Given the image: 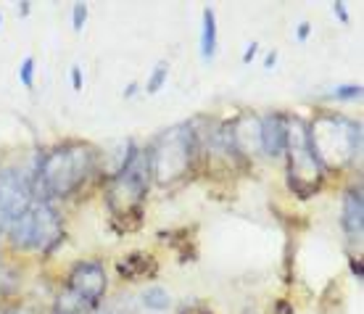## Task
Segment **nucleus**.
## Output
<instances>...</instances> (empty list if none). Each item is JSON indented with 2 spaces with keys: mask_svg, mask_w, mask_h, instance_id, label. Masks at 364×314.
Instances as JSON below:
<instances>
[{
  "mask_svg": "<svg viewBox=\"0 0 364 314\" xmlns=\"http://www.w3.org/2000/svg\"><path fill=\"white\" fill-rule=\"evenodd\" d=\"M95 166V151L85 143H66L43 156L37 166V188L46 198H66L87 180Z\"/></svg>",
  "mask_w": 364,
  "mask_h": 314,
  "instance_id": "obj_1",
  "label": "nucleus"
},
{
  "mask_svg": "<svg viewBox=\"0 0 364 314\" xmlns=\"http://www.w3.org/2000/svg\"><path fill=\"white\" fill-rule=\"evenodd\" d=\"M309 146L319 166H343L362 148V127L336 114H322L309 127Z\"/></svg>",
  "mask_w": 364,
  "mask_h": 314,
  "instance_id": "obj_2",
  "label": "nucleus"
},
{
  "mask_svg": "<svg viewBox=\"0 0 364 314\" xmlns=\"http://www.w3.org/2000/svg\"><path fill=\"white\" fill-rule=\"evenodd\" d=\"M151 153L137 151L135 143H129V153L122 161L114 185L109 190V203L117 217H140V206L151 185Z\"/></svg>",
  "mask_w": 364,
  "mask_h": 314,
  "instance_id": "obj_3",
  "label": "nucleus"
},
{
  "mask_svg": "<svg viewBox=\"0 0 364 314\" xmlns=\"http://www.w3.org/2000/svg\"><path fill=\"white\" fill-rule=\"evenodd\" d=\"M285 151L291 153V166H288V183H291L293 193L299 198H309L322 183V166L309 146V127L301 119L285 121Z\"/></svg>",
  "mask_w": 364,
  "mask_h": 314,
  "instance_id": "obj_4",
  "label": "nucleus"
},
{
  "mask_svg": "<svg viewBox=\"0 0 364 314\" xmlns=\"http://www.w3.org/2000/svg\"><path fill=\"white\" fill-rule=\"evenodd\" d=\"M196 153V138L188 124L166 129L151 153V172L159 183H174L188 175Z\"/></svg>",
  "mask_w": 364,
  "mask_h": 314,
  "instance_id": "obj_5",
  "label": "nucleus"
},
{
  "mask_svg": "<svg viewBox=\"0 0 364 314\" xmlns=\"http://www.w3.org/2000/svg\"><path fill=\"white\" fill-rule=\"evenodd\" d=\"M9 235L18 249L50 251L61 240V222L48 201H32L27 212L11 222Z\"/></svg>",
  "mask_w": 364,
  "mask_h": 314,
  "instance_id": "obj_6",
  "label": "nucleus"
},
{
  "mask_svg": "<svg viewBox=\"0 0 364 314\" xmlns=\"http://www.w3.org/2000/svg\"><path fill=\"white\" fill-rule=\"evenodd\" d=\"M35 201V190L24 175L0 172V230H9L11 222L18 220Z\"/></svg>",
  "mask_w": 364,
  "mask_h": 314,
  "instance_id": "obj_7",
  "label": "nucleus"
},
{
  "mask_svg": "<svg viewBox=\"0 0 364 314\" xmlns=\"http://www.w3.org/2000/svg\"><path fill=\"white\" fill-rule=\"evenodd\" d=\"M106 293V269L100 261H82L69 275V296L74 298V306H98Z\"/></svg>",
  "mask_w": 364,
  "mask_h": 314,
  "instance_id": "obj_8",
  "label": "nucleus"
},
{
  "mask_svg": "<svg viewBox=\"0 0 364 314\" xmlns=\"http://www.w3.org/2000/svg\"><path fill=\"white\" fill-rule=\"evenodd\" d=\"M117 272L129 283H137V280H151L159 272V264L151 254H143V251H135L129 256L119 259L117 261Z\"/></svg>",
  "mask_w": 364,
  "mask_h": 314,
  "instance_id": "obj_9",
  "label": "nucleus"
},
{
  "mask_svg": "<svg viewBox=\"0 0 364 314\" xmlns=\"http://www.w3.org/2000/svg\"><path fill=\"white\" fill-rule=\"evenodd\" d=\"M343 230H346L348 240H362L364 232V198H362V188H354L348 190L346 198H343Z\"/></svg>",
  "mask_w": 364,
  "mask_h": 314,
  "instance_id": "obj_10",
  "label": "nucleus"
},
{
  "mask_svg": "<svg viewBox=\"0 0 364 314\" xmlns=\"http://www.w3.org/2000/svg\"><path fill=\"white\" fill-rule=\"evenodd\" d=\"M285 119L280 114H269L262 119V151L267 156H282L285 153Z\"/></svg>",
  "mask_w": 364,
  "mask_h": 314,
  "instance_id": "obj_11",
  "label": "nucleus"
},
{
  "mask_svg": "<svg viewBox=\"0 0 364 314\" xmlns=\"http://www.w3.org/2000/svg\"><path fill=\"white\" fill-rule=\"evenodd\" d=\"M217 13L211 9L203 11V21H200V58L203 61H211L217 55Z\"/></svg>",
  "mask_w": 364,
  "mask_h": 314,
  "instance_id": "obj_12",
  "label": "nucleus"
},
{
  "mask_svg": "<svg viewBox=\"0 0 364 314\" xmlns=\"http://www.w3.org/2000/svg\"><path fill=\"white\" fill-rule=\"evenodd\" d=\"M143 306L151 309V312H166L172 306V298H169V293H166L164 288L151 286L143 291Z\"/></svg>",
  "mask_w": 364,
  "mask_h": 314,
  "instance_id": "obj_13",
  "label": "nucleus"
},
{
  "mask_svg": "<svg viewBox=\"0 0 364 314\" xmlns=\"http://www.w3.org/2000/svg\"><path fill=\"white\" fill-rule=\"evenodd\" d=\"M166 77H169V64H164V61H159L154 69V74H151V80L146 82V90L154 95V92H159L161 87H164Z\"/></svg>",
  "mask_w": 364,
  "mask_h": 314,
  "instance_id": "obj_14",
  "label": "nucleus"
},
{
  "mask_svg": "<svg viewBox=\"0 0 364 314\" xmlns=\"http://www.w3.org/2000/svg\"><path fill=\"white\" fill-rule=\"evenodd\" d=\"M330 98L336 101H359L362 98V85H341L330 92Z\"/></svg>",
  "mask_w": 364,
  "mask_h": 314,
  "instance_id": "obj_15",
  "label": "nucleus"
},
{
  "mask_svg": "<svg viewBox=\"0 0 364 314\" xmlns=\"http://www.w3.org/2000/svg\"><path fill=\"white\" fill-rule=\"evenodd\" d=\"M18 80H21V85H24L27 90L35 87V58H32V55H27V58L21 61V66H18Z\"/></svg>",
  "mask_w": 364,
  "mask_h": 314,
  "instance_id": "obj_16",
  "label": "nucleus"
},
{
  "mask_svg": "<svg viewBox=\"0 0 364 314\" xmlns=\"http://www.w3.org/2000/svg\"><path fill=\"white\" fill-rule=\"evenodd\" d=\"M85 21H87V6H85V3H74V9H72L74 32H82V29H85Z\"/></svg>",
  "mask_w": 364,
  "mask_h": 314,
  "instance_id": "obj_17",
  "label": "nucleus"
},
{
  "mask_svg": "<svg viewBox=\"0 0 364 314\" xmlns=\"http://www.w3.org/2000/svg\"><path fill=\"white\" fill-rule=\"evenodd\" d=\"M333 13L341 18V24H348V11H346V3H333Z\"/></svg>",
  "mask_w": 364,
  "mask_h": 314,
  "instance_id": "obj_18",
  "label": "nucleus"
},
{
  "mask_svg": "<svg viewBox=\"0 0 364 314\" xmlns=\"http://www.w3.org/2000/svg\"><path fill=\"white\" fill-rule=\"evenodd\" d=\"M180 314H214L209 309V306H203V304H193V306H185Z\"/></svg>",
  "mask_w": 364,
  "mask_h": 314,
  "instance_id": "obj_19",
  "label": "nucleus"
},
{
  "mask_svg": "<svg viewBox=\"0 0 364 314\" xmlns=\"http://www.w3.org/2000/svg\"><path fill=\"white\" fill-rule=\"evenodd\" d=\"M69 77H72V87L77 92L82 90V74H80V66H72V74H69Z\"/></svg>",
  "mask_w": 364,
  "mask_h": 314,
  "instance_id": "obj_20",
  "label": "nucleus"
},
{
  "mask_svg": "<svg viewBox=\"0 0 364 314\" xmlns=\"http://www.w3.org/2000/svg\"><path fill=\"white\" fill-rule=\"evenodd\" d=\"M309 32H311L309 24H306V21H301V24H299V40H301V43H306V37H309Z\"/></svg>",
  "mask_w": 364,
  "mask_h": 314,
  "instance_id": "obj_21",
  "label": "nucleus"
},
{
  "mask_svg": "<svg viewBox=\"0 0 364 314\" xmlns=\"http://www.w3.org/2000/svg\"><path fill=\"white\" fill-rule=\"evenodd\" d=\"M256 43H251V45L246 48V53H243V64H248V61H254V55H256Z\"/></svg>",
  "mask_w": 364,
  "mask_h": 314,
  "instance_id": "obj_22",
  "label": "nucleus"
},
{
  "mask_svg": "<svg viewBox=\"0 0 364 314\" xmlns=\"http://www.w3.org/2000/svg\"><path fill=\"white\" fill-rule=\"evenodd\" d=\"M351 269H354V275H356V280H362V261H356V259H351Z\"/></svg>",
  "mask_w": 364,
  "mask_h": 314,
  "instance_id": "obj_23",
  "label": "nucleus"
},
{
  "mask_svg": "<svg viewBox=\"0 0 364 314\" xmlns=\"http://www.w3.org/2000/svg\"><path fill=\"white\" fill-rule=\"evenodd\" d=\"M53 314H77V312H72V309H66V306H61V304H58V309H55Z\"/></svg>",
  "mask_w": 364,
  "mask_h": 314,
  "instance_id": "obj_24",
  "label": "nucleus"
},
{
  "mask_svg": "<svg viewBox=\"0 0 364 314\" xmlns=\"http://www.w3.org/2000/svg\"><path fill=\"white\" fill-rule=\"evenodd\" d=\"M274 61H277V55H274V53L267 55V66H269V69H272V66H274Z\"/></svg>",
  "mask_w": 364,
  "mask_h": 314,
  "instance_id": "obj_25",
  "label": "nucleus"
},
{
  "mask_svg": "<svg viewBox=\"0 0 364 314\" xmlns=\"http://www.w3.org/2000/svg\"><path fill=\"white\" fill-rule=\"evenodd\" d=\"M0 21H3V13H0Z\"/></svg>",
  "mask_w": 364,
  "mask_h": 314,
  "instance_id": "obj_26",
  "label": "nucleus"
},
{
  "mask_svg": "<svg viewBox=\"0 0 364 314\" xmlns=\"http://www.w3.org/2000/svg\"><path fill=\"white\" fill-rule=\"evenodd\" d=\"M11 314H16V312H11Z\"/></svg>",
  "mask_w": 364,
  "mask_h": 314,
  "instance_id": "obj_27",
  "label": "nucleus"
}]
</instances>
